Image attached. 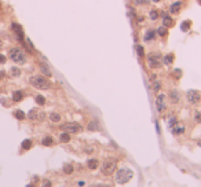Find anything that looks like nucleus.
Here are the masks:
<instances>
[{
  "label": "nucleus",
  "instance_id": "f257e3e1",
  "mask_svg": "<svg viewBox=\"0 0 201 187\" xmlns=\"http://www.w3.org/2000/svg\"><path fill=\"white\" fill-rule=\"evenodd\" d=\"M134 176V172L130 168H121L117 171V175H116V182L119 184H125L128 183Z\"/></svg>",
  "mask_w": 201,
  "mask_h": 187
},
{
  "label": "nucleus",
  "instance_id": "f03ea898",
  "mask_svg": "<svg viewBox=\"0 0 201 187\" xmlns=\"http://www.w3.org/2000/svg\"><path fill=\"white\" fill-rule=\"evenodd\" d=\"M10 59L14 61L15 64H18V65H23L25 62H26V54L23 52L21 48H11L10 50Z\"/></svg>",
  "mask_w": 201,
  "mask_h": 187
},
{
  "label": "nucleus",
  "instance_id": "7ed1b4c3",
  "mask_svg": "<svg viewBox=\"0 0 201 187\" xmlns=\"http://www.w3.org/2000/svg\"><path fill=\"white\" fill-rule=\"evenodd\" d=\"M29 83L37 90H48L50 88V81L43 76H33V77H30Z\"/></svg>",
  "mask_w": 201,
  "mask_h": 187
},
{
  "label": "nucleus",
  "instance_id": "20e7f679",
  "mask_svg": "<svg viewBox=\"0 0 201 187\" xmlns=\"http://www.w3.org/2000/svg\"><path fill=\"white\" fill-rule=\"evenodd\" d=\"M147 65L151 69H160L163 65V56L160 52H150L147 55Z\"/></svg>",
  "mask_w": 201,
  "mask_h": 187
},
{
  "label": "nucleus",
  "instance_id": "39448f33",
  "mask_svg": "<svg viewBox=\"0 0 201 187\" xmlns=\"http://www.w3.org/2000/svg\"><path fill=\"white\" fill-rule=\"evenodd\" d=\"M117 169V162L114 160H108L105 161L102 167H100V171H102V174L106 175V176H110V175L114 174V171Z\"/></svg>",
  "mask_w": 201,
  "mask_h": 187
},
{
  "label": "nucleus",
  "instance_id": "423d86ee",
  "mask_svg": "<svg viewBox=\"0 0 201 187\" xmlns=\"http://www.w3.org/2000/svg\"><path fill=\"white\" fill-rule=\"evenodd\" d=\"M62 131L64 132H68V133H77L81 131V125L77 123H68V124H65V125H62Z\"/></svg>",
  "mask_w": 201,
  "mask_h": 187
},
{
  "label": "nucleus",
  "instance_id": "0eeeda50",
  "mask_svg": "<svg viewBox=\"0 0 201 187\" xmlns=\"http://www.w3.org/2000/svg\"><path fill=\"white\" fill-rule=\"evenodd\" d=\"M28 117H29L30 120H33V121H43V120L46 119V114H44V111H40V110L33 109V110L29 111Z\"/></svg>",
  "mask_w": 201,
  "mask_h": 187
},
{
  "label": "nucleus",
  "instance_id": "6e6552de",
  "mask_svg": "<svg viewBox=\"0 0 201 187\" xmlns=\"http://www.w3.org/2000/svg\"><path fill=\"white\" fill-rule=\"evenodd\" d=\"M186 96H188L189 103H192V105H197L201 99V95H200V92L198 91H189Z\"/></svg>",
  "mask_w": 201,
  "mask_h": 187
},
{
  "label": "nucleus",
  "instance_id": "1a4fd4ad",
  "mask_svg": "<svg viewBox=\"0 0 201 187\" xmlns=\"http://www.w3.org/2000/svg\"><path fill=\"white\" fill-rule=\"evenodd\" d=\"M171 128H172V133H174L175 136H179V135H182L185 132V125H182V124H179V123H176L174 127H171Z\"/></svg>",
  "mask_w": 201,
  "mask_h": 187
},
{
  "label": "nucleus",
  "instance_id": "9d476101",
  "mask_svg": "<svg viewBox=\"0 0 201 187\" xmlns=\"http://www.w3.org/2000/svg\"><path fill=\"white\" fill-rule=\"evenodd\" d=\"M156 103H157V110H159V111H164V109H165V103H164V96L163 95H160L159 96V98H157V102H156Z\"/></svg>",
  "mask_w": 201,
  "mask_h": 187
},
{
  "label": "nucleus",
  "instance_id": "9b49d317",
  "mask_svg": "<svg viewBox=\"0 0 201 187\" xmlns=\"http://www.w3.org/2000/svg\"><path fill=\"white\" fill-rule=\"evenodd\" d=\"M13 30L15 33H17V36H18V40H22L23 39V33H22V29H21V26L19 25H17V23H13Z\"/></svg>",
  "mask_w": 201,
  "mask_h": 187
},
{
  "label": "nucleus",
  "instance_id": "f8f14e48",
  "mask_svg": "<svg viewBox=\"0 0 201 187\" xmlns=\"http://www.w3.org/2000/svg\"><path fill=\"white\" fill-rule=\"evenodd\" d=\"M180 7H182V3H180V1H176V3H174V4L171 6L169 11H171V14H176L180 11Z\"/></svg>",
  "mask_w": 201,
  "mask_h": 187
},
{
  "label": "nucleus",
  "instance_id": "ddd939ff",
  "mask_svg": "<svg viewBox=\"0 0 201 187\" xmlns=\"http://www.w3.org/2000/svg\"><path fill=\"white\" fill-rule=\"evenodd\" d=\"M169 98H171V100H172V103H178L179 99H180V96H179V92L178 91L169 92Z\"/></svg>",
  "mask_w": 201,
  "mask_h": 187
},
{
  "label": "nucleus",
  "instance_id": "4468645a",
  "mask_svg": "<svg viewBox=\"0 0 201 187\" xmlns=\"http://www.w3.org/2000/svg\"><path fill=\"white\" fill-rule=\"evenodd\" d=\"M73 171H74V168H73V165L72 164H65L64 165V172L66 175H72L73 174Z\"/></svg>",
  "mask_w": 201,
  "mask_h": 187
},
{
  "label": "nucleus",
  "instance_id": "2eb2a0df",
  "mask_svg": "<svg viewBox=\"0 0 201 187\" xmlns=\"http://www.w3.org/2000/svg\"><path fill=\"white\" fill-rule=\"evenodd\" d=\"M163 62H164L165 65H171L172 62H174V55H172V54L165 55L164 58H163Z\"/></svg>",
  "mask_w": 201,
  "mask_h": 187
},
{
  "label": "nucleus",
  "instance_id": "dca6fc26",
  "mask_svg": "<svg viewBox=\"0 0 201 187\" xmlns=\"http://www.w3.org/2000/svg\"><path fill=\"white\" fill-rule=\"evenodd\" d=\"M23 95H22V92L21 91H15L13 94V100L14 102H19V100H22Z\"/></svg>",
  "mask_w": 201,
  "mask_h": 187
},
{
  "label": "nucleus",
  "instance_id": "f3484780",
  "mask_svg": "<svg viewBox=\"0 0 201 187\" xmlns=\"http://www.w3.org/2000/svg\"><path fill=\"white\" fill-rule=\"evenodd\" d=\"M163 25H164L165 28H169L174 25V21H172V18H169V17H164V19H163Z\"/></svg>",
  "mask_w": 201,
  "mask_h": 187
},
{
  "label": "nucleus",
  "instance_id": "a211bd4d",
  "mask_svg": "<svg viewBox=\"0 0 201 187\" xmlns=\"http://www.w3.org/2000/svg\"><path fill=\"white\" fill-rule=\"evenodd\" d=\"M59 140L62 142V143H68V142L70 140V133L64 132V133H62V135L59 136Z\"/></svg>",
  "mask_w": 201,
  "mask_h": 187
},
{
  "label": "nucleus",
  "instance_id": "6ab92c4d",
  "mask_svg": "<svg viewBox=\"0 0 201 187\" xmlns=\"http://www.w3.org/2000/svg\"><path fill=\"white\" fill-rule=\"evenodd\" d=\"M87 165H88V168L90 169H92V171H94V169H96L98 168V165H99V162H98V161L96 160H90L87 162Z\"/></svg>",
  "mask_w": 201,
  "mask_h": 187
},
{
  "label": "nucleus",
  "instance_id": "aec40b11",
  "mask_svg": "<svg viewBox=\"0 0 201 187\" xmlns=\"http://www.w3.org/2000/svg\"><path fill=\"white\" fill-rule=\"evenodd\" d=\"M50 120L52 123H59L61 121V116L58 113H51L50 114Z\"/></svg>",
  "mask_w": 201,
  "mask_h": 187
},
{
  "label": "nucleus",
  "instance_id": "412c9836",
  "mask_svg": "<svg viewBox=\"0 0 201 187\" xmlns=\"http://www.w3.org/2000/svg\"><path fill=\"white\" fill-rule=\"evenodd\" d=\"M10 74H11L13 77H18V76H21V70H19L18 68H11L10 69Z\"/></svg>",
  "mask_w": 201,
  "mask_h": 187
},
{
  "label": "nucleus",
  "instance_id": "4be33fe9",
  "mask_svg": "<svg viewBox=\"0 0 201 187\" xmlns=\"http://www.w3.org/2000/svg\"><path fill=\"white\" fill-rule=\"evenodd\" d=\"M41 143H43L44 146H51V145L54 143V140H52V138L51 136H46L43 140H41Z\"/></svg>",
  "mask_w": 201,
  "mask_h": 187
},
{
  "label": "nucleus",
  "instance_id": "5701e85b",
  "mask_svg": "<svg viewBox=\"0 0 201 187\" xmlns=\"http://www.w3.org/2000/svg\"><path fill=\"white\" fill-rule=\"evenodd\" d=\"M88 129H90V131H98V129H99V125H98L96 121H91V123L88 124Z\"/></svg>",
  "mask_w": 201,
  "mask_h": 187
},
{
  "label": "nucleus",
  "instance_id": "b1692460",
  "mask_svg": "<svg viewBox=\"0 0 201 187\" xmlns=\"http://www.w3.org/2000/svg\"><path fill=\"white\" fill-rule=\"evenodd\" d=\"M14 116H15V119H18V120L25 119V113H23L22 110H15V111H14Z\"/></svg>",
  "mask_w": 201,
  "mask_h": 187
},
{
  "label": "nucleus",
  "instance_id": "393cba45",
  "mask_svg": "<svg viewBox=\"0 0 201 187\" xmlns=\"http://www.w3.org/2000/svg\"><path fill=\"white\" fill-rule=\"evenodd\" d=\"M30 147H32V140L26 139V140L22 142V149H23V150H29Z\"/></svg>",
  "mask_w": 201,
  "mask_h": 187
},
{
  "label": "nucleus",
  "instance_id": "a878e982",
  "mask_svg": "<svg viewBox=\"0 0 201 187\" xmlns=\"http://www.w3.org/2000/svg\"><path fill=\"white\" fill-rule=\"evenodd\" d=\"M151 87H153V91H154V92H159V91H160V88H161V83L159 81V80H154Z\"/></svg>",
  "mask_w": 201,
  "mask_h": 187
},
{
  "label": "nucleus",
  "instance_id": "bb28decb",
  "mask_svg": "<svg viewBox=\"0 0 201 187\" xmlns=\"http://www.w3.org/2000/svg\"><path fill=\"white\" fill-rule=\"evenodd\" d=\"M40 69H41V72H43V73L46 74V76H48V77H50V76H51L50 69L47 68V66H46V65H44V64H40Z\"/></svg>",
  "mask_w": 201,
  "mask_h": 187
},
{
  "label": "nucleus",
  "instance_id": "cd10ccee",
  "mask_svg": "<svg viewBox=\"0 0 201 187\" xmlns=\"http://www.w3.org/2000/svg\"><path fill=\"white\" fill-rule=\"evenodd\" d=\"M190 25H192V22H190V21H185V22L180 25V29H182L183 32H188L189 28H190Z\"/></svg>",
  "mask_w": 201,
  "mask_h": 187
},
{
  "label": "nucleus",
  "instance_id": "c85d7f7f",
  "mask_svg": "<svg viewBox=\"0 0 201 187\" xmlns=\"http://www.w3.org/2000/svg\"><path fill=\"white\" fill-rule=\"evenodd\" d=\"M36 103H37V105H40V106H43L44 103H46V98H44V96H41V95H37L36 96Z\"/></svg>",
  "mask_w": 201,
  "mask_h": 187
},
{
  "label": "nucleus",
  "instance_id": "c756f323",
  "mask_svg": "<svg viewBox=\"0 0 201 187\" xmlns=\"http://www.w3.org/2000/svg\"><path fill=\"white\" fill-rule=\"evenodd\" d=\"M154 30H149V32L146 33V37H145V40H153V39H154Z\"/></svg>",
  "mask_w": 201,
  "mask_h": 187
},
{
  "label": "nucleus",
  "instance_id": "7c9ffc66",
  "mask_svg": "<svg viewBox=\"0 0 201 187\" xmlns=\"http://www.w3.org/2000/svg\"><path fill=\"white\" fill-rule=\"evenodd\" d=\"M157 18H159V11H157V10H151L150 11V19L154 21V19H157Z\"/></svg>",
  "mask_w": 201,
  "mask_h": 187
},
{
  "label": "nucleus",
  "instance_id": "2f4dec72",
  "mask_svg": "<svg viewBox=\"0 0 201 187\" xmlns=\"http://www.w3.org/2000/svg\"><path fill=\"white\" fill-rule=\"evenodd\" d=\"M178 123V120H176V117H174V116H172V117H171V119H169V121H168V124H169V127H174L175 124Z\"/></svg>",
  "mask_w": 201,
  "mask_h": 187
},
{
  "label": "nucleus",
  "instance_id": "473e14b6",
  "mask_svg": "<svg viewBox=\"0 0 201 187\" xmlns=\"http://www.w3.org/2000/svg\"><path fill=\"white\" fill-rule=\"evenodd\" d=\"M159 35H160V36H165V35H167V28H160V29H159Z\"/></svg>",
  "mask_w": 201,
  "mask_h": 187
},
{
  "label": "nucleus",
  "instance_id": "72a5a7b5",
  "mask_svg": "<svg viewBox=\"0 0 201 187\" xmlns=\"http://www.w3.org/2000/svg\"><path fill=\"white\" fill-rule=\"evenodd\" d=\"M137 50H138V54H139V55L142 56V55H143V50H142V47H141V46H138V47H137Z\"/></svg>",
  "mask_w": 201,
  "mask_h": 187
},
{
  "label": "nucleus",
  "instance_id": "f704fd0d",
  "mask_svg": "<svg viewBox=\"0 0 201 187\" xmlns=\"http://www.w3.org/2000/svg\"><path fill=\"white\" fill-rule=\"evenodd\" d=\"M179 76H182V72H180L179 69H176V70H175V77H179Z\"/></svg>",
  "mask_w": 201,
  "mask_h": 187
},
{
  "label": "nucleus",
  "instance_id": "c9c22d12",
  "mask_svg": "<svg viewBox=\"0 0 201 187\" xmlns=\"http://www.w3.org/2000/svg\"><path fill=\"white\" fill-rule=\"evenodd\" d=\"M6 62V56L4 55H0V64H4Z\"/></svg>",
  "mask_w": 201,
  "mask_h": 187
},
{
  "label": "nucleus",
  "instance_id": "e433bc0d",
  "mask_svg": "<svg viewBox=\"0 0 201 187\" xmlns=\"http://www.w3.org/2000/svg\"><path fill=\"white\" fill-rule=\"evenodd\" d=\"M196 120H197V121H198V123H201V111H200V113H198V114H197V116H196Z\"/></svg>",
  "mask_w": 201,
  "mask_h": 187
},
{
  "label": "nucleus",
  "instance_id": "4c0bfd02",
  "mask_svg": "<svg viewBox=\"0 0 201 187\" xmlns=\"http://www.w3.org/2000/svg\"><path fill=\"white\" fill-rule=\"evenodd\" d=\"M135 3H137V4H143L145 0H135Z\"/></svg>",
  "mask_w": 201,
  "mask_h": 187
},
{
  "label": "nucleus",
  "instance_id": "58836bf2",
  "mask_svg": "<svg viewBox=\"0 0 201 187\" xmlns=\"http://www.w3.org/2000/svg\"><path fill=\"white\" fill-rule=\"evenodd\" d=\"M1 77H3V73H1V72H0V78H1Z\"/></svg>",
  "mask_w": 201,
  "mask_h": 187
},
{
  "label": "nucleus",
  "instance_id": "ea45409f",
  "mask_svg": "<svg viewBox=\"0 0 201 187\" xmlns=\"http://www.w3.org/2000/svg\"><path fill=\"white\" fill-rule=\"evenodd\" d=\"M198 146H200V147H201V140H200V142H198Z\"/></svg>",
  "mask_w": 201,
  "mask_h": 187
},
{
  "label": "nucleus",
  "instance_id": "a19ab883",
  "mask_svg": "<svg viewBox=\"0 0 201 187\" xmlns=\"http://www.w3.org/2000/svg\"><path fill=\"white\" fill-rule=\"evenodd\" d=\"M1 44H3V43H1V40H0V48H1Z\"/></svg>",
  "mask_w": 201,
  "mask_h": 187
},
{
  "label": "nucleus",
  "instance_id": "79ce46f5",
  "mask_svg": "<svg viewBox=\"0 0 201 187\" xmlns=\"http://www.w3.org/2000/svg\"><path fill=\"white\" fill-rule=\"evenodd\" d=\"M153 1H156V3H157V1H160V0H153Z\"/></svg>",
  "mask_w": 201,
  "mask_h": 187
}]
</instances>
